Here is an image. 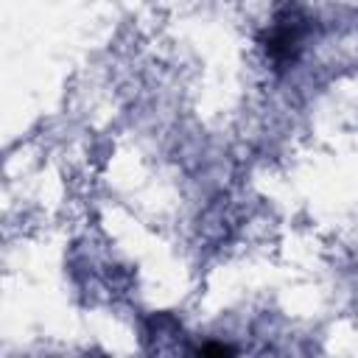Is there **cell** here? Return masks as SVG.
Instances as JSON below:
<instances>
[{
    "label": "cell",
    "mask_w": 358,
    "mask_h": 358,
    "mask_svg": "<svg viewBox=\"0 0 358 358\" xmlns=\"http://www.w3.org/2000/svg\"><path fill=\"white\" fill-rule=\"evenodd\" d=\"M199 358H235V350L221 344V341H207L201 350H199Z\"/></svg>",
    "instance_id": "2"
},
{
    "label": "cell",
    "mask_w": 358,
    "mask_h": 358,
    "mask_svg": "<svg viewBox=\"0 0 358 358\" xmlns=\"http://www.w3.org/2000/svg\"><path fill=\"white\" fill-rule=\"evenodd\" d=\"M308 22H310V20L302 14V8H296V6H282V8L274 14L271 25L263 31L260 42H263V48H266V56H268L280 70L288 67V64H294V62L299 59L302 36H305V31H308Z\"/></svg>",
    "instance_id": "1"
}]
</instances>
